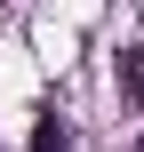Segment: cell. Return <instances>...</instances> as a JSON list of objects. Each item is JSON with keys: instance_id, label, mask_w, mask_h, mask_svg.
I'll use <instances>...</instances> for the list:
<instances>
[{"instance_id": "6da1fadb", "label": "cell", "mask_w": 144, "mask_h": 152, "mask_svg": "<svg viewBox=\"0 0 144 152\" xmlns=\"http://www.w3.org/2000/svg\"><path fill=\"white\" fill-rule=\"evenodd\" d=\"M120 88H128V104L144 112V48H120Z\"/></svg>"}, {"instance_id": "7a4b0ae2", "label": "cell", "mask_w": 144, "mask_h": 152, "mask_svg": "<svg viewBox=\"0 0 144 152\" xmlns=\"http://www.w3.org/2000/svg\"><path fill=\"white\" fill-rule=\"evenodd\" d=\"M72 144V136H64V120H40V128H32V152H64Z\"/></svg>"}]
</instances>
